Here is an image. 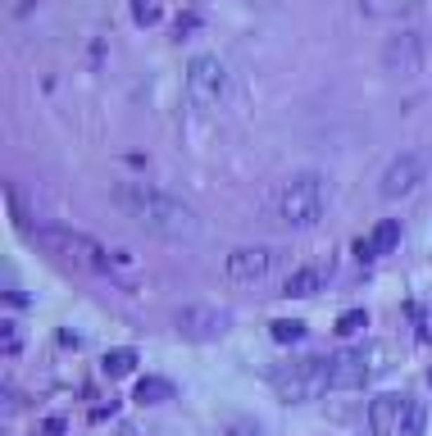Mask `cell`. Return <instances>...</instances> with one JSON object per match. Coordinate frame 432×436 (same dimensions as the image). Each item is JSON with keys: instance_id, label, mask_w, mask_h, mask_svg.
Instances as JSON below:
<instances>
[{"instance_id": "cell-1", "label": "cell", "mask_w": 432, "mask_h": 436, "mask_svg": "<svg viewBox=\"0 0 432 436\" xmlns=\"http://www.w3.org/2000/svg\"><path fill=\"white\" fill-rule=\"evenodd\" d=\"M114 205L137 227L155 232L159 241H196L205 232V223L187 200H178L173 191L146 187V182H114Z\"/></svg>"}, {"instance_id": "cell-2", "label": "cell", "mask_w": 432, "mask_h": 436, "mask_svg": "<svg viewBox=\"0 0 432 436\" xmlns=\"http://www.w3.org/2000/svg\"><path fill=\"white\" fill-rule=\"evenodd\" d=\"M273 391L282 400L301 404V400H319L323 391H332V355H305V359L282 364L277 373H268Z\"/></svg>"}, {"instance_id": "cell-3", "label": "cell", "mask_w": 432, "mask_h": 436, "mask_svg": "<svg viewBox=\"0 0 432 436\" xmlns=\"http://www.w3.org/2000/svg\"><path fill=\"white\" fill-rule=\"evenodd\" d=\"M323 205H328V182L319 173H296L277 191V218L287 227H314L323 218Z\"/></svg>"}, {"instance_id": "cell-4", "label": "cell", "mask_w": 432, "mask_h": 436, "mask_svg": "<svg viewBox=\"0 0 432 436\" xmlns=\"http://www.w3.org/2000/svg\"><path fill=\"white\" fill-rule=\"evenodd\" d=\"M391 350L378 341L369 345H346V350L332 355V391H355V386L373 382L378 373H387Z\"/></svg>"}, {"instance_id": "cell-5", "label": "cell", "mask_w": 432, "mask_h": 436, "mask_svg": "<svg viewBox=\"0 0 432 436\" xmlns=\"http://www.w3.org/2000/svg\"><path fill=\"white\" fill-rule=\"evenodd\" d=\"M32 237H37V246H46L51 255L69 259V264H78V268H91V273H105V268H110V250H100L91 237H82V232H73V227H37Z\"/></svg>"}, {"instance_id": "cell-6", "label": "cell", "mask_w": 432, "mask_h": 436, "mask_svg": "<svg viewBox=\"0 0 432 436\" xmlns=\"http://www.w3.org/2000/svg\"><path fill=\"white\" fill-rule=\"evenodd\" d=\"M277 264H282V250L273 246H237L223 268L233 282H259V277H273Z\"/></svg>"}, {"instance_id": "cell-7", "label": "cell", "mask_w": 432, "mask_h": 436, "mask_svg": "<svg viewBox=\"0 0 432 436\" xmlns=\"http://www.w3.org/2000/svg\"><path fill=\"white\" fill-rule=\"evenodd\" d=\"M228 323H233V314L218 305H182L178 314H173V327H178L182 336H191V341H205V336H223Z\"/></svg>"}, {"instance_id": "cell-8", "label": "cell", "mask_w": 432, "mask_h": 436, "mask_svg": "<svg viewBox=\"0 0 432 436\" xmlns=\"http://www.w3.org/2000/svg\"><path fill=\"white\" fill-rule=\"evenodd\" d=\"M223 86H228V73H223V64H218L214 55H196V60L187 64V91H191V100L214 105L218 95H223Z\"/></svg>"}, {"instance_id": "cell-9", "label": "cell", "mask_w": 432, "mask_h": 436, "mask_svg": "<svg viewBox=\"0 0 432 436\" xmlns=\"http://www.w3.org/2000/svg\"><path fill=\"white\" fill-rule=\"evenodd\" d=\"M424 60H428V46H424V37H414V32H396L382 46V64L400 77H414L424 69Z\"/></svg>"}, {"instance_id": "cell-10", "label": "cell", "mask_w": 432, "mask_h": 436, "mask_svg": "<svg viewBox=\"0 0 432 436\" xmlns=\"http://www.w3.org/2000/svg\"><path fill=\"white\" fill-rule=\"evenodd\" d=\"M405 423H410V395H378V400L369 404V428L373 436H405Z\"/></svg>"}, {"instance_id": "cell-11", "label": "cell", "mask_w": 432, "mask_h": 436, "mask_svg": "<svg viewBox=\"0 0 432 436\" xmlns=\"http://www.w3.org/2000/svg\"><path fill=\"white\" fill-rule=\"evenodd\" d=\"M424 178V159L419 154H396V159L387 164V173H382V196H405V191H414V182Z\"/></svg>"}, {"instance_id": "cell-12", "label": "cell", "mask_w": 432, "mask_h": 436, "mask_svg": "<svg viewBox=\"0 0 432 436\" xmlns=\"http://www.w3.org/2000/svg\"><path fill=\"white\" fill-rule=\"evenodd\" d=\"M328 277H332V268L328 264H310V268H301V273H292L282 282V296H314V291H323L328 286Z\"/></svg>"}, {"instance_id": "cell-13", "label": "cell", "mask_w": 432, "mask_h": 436, "mask_svg": "<svg viewBox=\"0 0 432 436\" xmlns=\"http://www.w3.org/2000/svg\"><path fill=\"white\" fill-rule=\"evenodd\" d=\"M137 404H159V400H173V382L169 377H137V391H132Z\"/></svg>"}, {"instance_id": "cell-14", "label": "cell", "mask_w": 432, "mask_h": 436, "mask_svg": "<svg viewBox=\"0 0 432 436\" xmlns=\"http://www.w3.org/2000/svg\"><path fill=\"white\" fill-rule=\"evenodd\" d=\"M137 364H141V355L132 350V345H119V350H110V355L100 359L105 377H128V373H137Z\"/></svg>"}, {"instance_id": "cell-15", "label": "cell", "mask_w": 432, "mask_h": 436, "mask_svg": "<svg viewBox=\"0 0 432 436\" xmlns=\"http://www.w3.org/2000/svg\"><path fill=\"white\" fill-rule=\"evenodd\" d=\"M369 241H373V255H391V250L400 246V223L396 218H382L378 232H373Z\"/></svg>"}, {"instance_id": "cell-16", "label": "cell", "mask_w": 432, "mask_h": 436, "mask_svg": "<svg viewBox=\"0 0 432 436\" xmlns=\"http://www.w3.org/2000/svg\"><path fill=\"white\" fill-rule=\"evenodd\" d=\"M268 332H273V341H305V323H296V318H277Z\"/></svg>"}, {"instance_id": "cell-17", "label": "cell", "mask_w": 432, "mask_h": 436, "mask_svg": "<svg viewBox=\"0 0 432 436\" xmlns=\"http://www.w3.org/2000/svg\"><path fill=\"white\" fill-rule=\"evenodd\" d=\"M428 428V404L424 400H410V423H405V436H424Z\"/></svg>"}, {"instance_id": "cell-18", "label": "cell", "mask_w": 432, "mask_h": 436, "mask_svg": "<svg viewBox=\"0 0 432 436\" xmlns=\"http://www.w3.org/2000/svg\"><path fill=\"white\" fill-rule=\"evenodd\" d=\"M132 18H137L141 27L159 23V5H155V0H132Z\"/></svg>"}, {"instance_id": "cell-19", "label": "cell", "mask_w": 432, "mask_h": 436, "mask_svg": "<svg viewBox=\"0 0 432 436\" xmlns=\"http://www.w3.org/2000/svg\"><path fill=\"white\" fill-rule=\"evenodd\" d=\"M364 323H369V314H364V309H346V314L337 318V332H341V336H351V332H360Z\"/></svg>"}, {"instance_id": "cell-20", "label": "cell", "mask_w": 432, "mask_h": 436, "mask_svg": "<svg viewBox=\"0 0 432 436\" xmlns=\"http://www.w3.org/2000/svg\"><path fill=\"white\" fill-rule=\"evenodd\" d=\"M0 341H5V355H18L23 350V341H18V327L5 318V327H0Z\"/></svg>"}, {"instance_id": "cell-21", "label": "cell", "mask_w": 432, "mask_h": 436, "mask_svg": "<svg viewBox=\"0 0 432 436\" xmlns=\"http://www.w3.org/2000/svg\"><path fill=\"white\" fill-rule=\"evenodd\" d=\"M64 428H69V423H64V414H51V418H46L32 436H64Z\"/></svg>"}, {"instance_id": "cell-22", "label": "cell", "mask_w": 432, "mask_h": 436, "mask_svg": "<svg viewBox=\"0 0 432 436\" xmlns=\"http://www.w3.org/2000/svg\"><path fill=\"white\" fill-rule=\"evenodd\" d=\"M351 255H355V259H360V264H369V259H378V255H373V241H369V237H355V246H351Z\"/></svg>"}, {"instance_id": "cell-23", "label": "cell", "mask_w": 432, "mask_h": 436, "mask_svg": "<svg viewBox=\"0 0 432 436\" xmlns=\"http://www.w3.org/2000/svg\"><path fill=\"white\" fill-rule=\"evenodd\" d=\"M196 27H200V18H196V14H182L178 23H173V37H187V32H196Z\"/></svg>"}, {"instance_id": "cell-24", "label": "cell", "mask_w": 432, "mask_h": 436, "mask_svg": "<svg viewBox=\"0 0 432 436\" xmlns=\"http://www.w3.org/2000/svg\"><path fill=\"white\" fill-rule=\"evenodd\" d=\"M228 436H259V428H246V423H242V428H233Z\"/></svg>"}]
</instances>
